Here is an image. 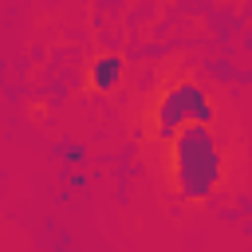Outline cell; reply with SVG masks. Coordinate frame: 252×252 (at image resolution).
I'll return each mask as SVG.
<instances>
[{"label":"cell","instance_id":"obj_4","mask_svg":"<svg viewBox=\"0 0 252 252\" xmlns=\"http://www.w3.org/2000/svg\"><path fill=\"white\" fill-rule=\"evenodd\" d=\"M55 154H59L67 165H83V161H87V146H79V142H55Z\"/></svg>","mask_w":252,"mask_h":252},{"label":"cell","instance_id":"obj_3","mask_svg":"<svg viewBox=\"0 0 252 252\" xmlns=\"http://www.w3.org/2000/svg\"><path fill=\"white\" fill-rule=\"evenodd\" d=\"M122 79H126V59H122V55H114V51L94 55V63H91V71H87V83H91L94 94H110V91H118Z\"/></svg>","mask_w":252,"mask_h":252},{"label":"cell","instance_id":"obj_2","mask_svg":"<svg viewBox=\"0 0 252 252\" xmlns=\"http://www.w3.org/2000/svg\"><path fill=\"white\" fill-rule=\"evenodd\" d=\"M217 110L209 102V91L193 79H177L169 83L161 94H158V106H154V138L158 142H169L181 126L189 122H213Z\"/></svg>","mask_w":252,"mask_h":252},{"label":"cell","instance_id":"obj_1","mask_svg":"<svg viewBox=\"0 0 252 252\" xmlns=\"http://www.w3.org/2000/svg\"><path fill=\"white\" fill-rule=\"evenodd\" d=\"M169 185L181 201H209L228 177V150L213 122H189L169 142Z\"/></svg>","mask_w":252,"mask_h":252}]
</instances>
